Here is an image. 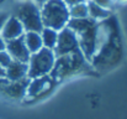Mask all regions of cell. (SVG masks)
Segmentation results:
<instances>
[{"label": "cell", "mask_w": 127, "mask_h": 119, "mask_svg": "<svg viewBox=\"0 0 127 119\" xmlns=\"http://www.w3.org/2000/svg\"><path fill=\"white\" fill-rule=\"evenodd\" d=\"M36 1H37L38 4H44V2H46L47 0H36Z\"/></svg>", "instance_id": "44dd1931"}, {"label": "cell", "mask_w": 127, "mask_h": 119, "mask_svg": "<svg viewBox=\"0 0 127 119\" xmlns=\"http://www.w3.org/2000/svg\"><path fill=\"white\" fill-rule=\"evenodd\" d=\"M56 46H57L56 51L58 56L65 55L68 52H78V41L74 31L70 30L69 27H63L62 32L58 35Z\"/></svg>", "instance_id": "5b68a950"}, {"label": "cell", "mask_w": 127, "mask_h": 119, "mask_svg": "<svg viewBox=\"0 0 127 119\" xmlns=\"http://www.w3.org/2000/svg\"><path fill=\"white\" fill-rule=\"evenodd\" d=\"M42 43H44V46L47 48H53L56 47L57 43V39H58V34L56 32V30L51 29V27H43L42 29Z\"/></svg>", "instance_id": "7c38bea8"}, {"label": "cell", "mask_w": 127, "mask_h": 119, "mask_svg": "<svg viewBox=\"0 0 127 119\" xmlns=\"http://www.w3.org/2000/svg\"><path fill=\"white\" fill-rule=\"evenodd\" d=\"M7 17H9L7 14H5V12H0V31H1V29H2L5 21L7 20Z\"/></svg>", "instance_id": "e0dca14e"}, {"label": "cell", "mask_w": 127, "mask_h": 119, "mask_svg": "<svg viewBox=\"0 0 127 119\" xmlns=\"http://www.w3.org/2000/svg\"><path fill=\"white\" fill-rule=\"evenodd\" d=\"M30 66L27 71L29 78H37L48 73L54 66V53L51 48H41L30 56Z\"/></svg>", "instance_id": "7a4b0ae2"}, {"label": "cell", "mask_w": 127, "mask_h": 119, "mask_svg": "<svg viewBox=\"0 0 127 119\" xmlns=\"http://www.w3.org/2000/svg\"><path fill=\"white\" fill-rule=\"evenodd\" d=\"M4 50H6V42L4 41L2 37H0V52L4 51Z\"/></svg>", "instance_id": "d6986e66"}, {"label": "cell", "mask_w": 127, "mask_h": 119, "mask_svg": "<svg viewBox=\"0 0 127 119\" xmlns=\"http://www.w3.org/2000/svg\"><path fill=\"white\" fill-rule=\"evenodd\" d=\"M94 2H96L101 7H110L111 6V0H94Z\"/></svg>", "instance_id": "2e32d148"}, {"label": "cell", "mask_w": 127, "mask_h": 119, "mask_svg": "<svg viewBox=\"0 0 127 119\" xmlns=\"http://www.w3.org/2000/svg\"><path fill=\"white\" fill-rule=\"evenodd\" d=\"M24 41H25V45H26L27 50L30 51V53H35L42 48V39L38 32L29 31L24 36Z\"/></svg>", "instance_id": "8fae6325"}, {"label": "cell", "mask_w": 127, "mask_h": 119, "mask_svg": "<svg viewBox=\"0 0 127 119\" xmlns=\"http://www.w3.org/2000/svg\"><path fill=\"white\" fill-rule=\"evenodd\" d=\"M4 77H5V68L0 66V78H4Z\"/></svg>", "instance_id": "ffe728a7"}, {"label": "cell", "mask_w": 127, "mask_h": 119, "mask_svg": "<svg viewBox=\"0 0 127 119\" xmlns=\"http://www.w3.org/2000/svg\"><path fill=\"white\" fill-rule=\"evenodd\" d=\"M84 0H64V2L65 4H68V5H75V4H78V2H83Z\"/></svg>", "instance_id": "ac0fdd59"}, {"label": "cell", "mask_w": 127, "mask_h": 119, "mask_svg": "<svg viewBox=\"0 0 127 119\" xmlns=\"http://www.w3.org/2000/svg\"><path fill=\"white\" fill-rule=\"evenodd\" d=\"M51 87H52V81L49 79V77L41 76V77L35 78L31 83H29L26 92L30 96L35 97V96H40L44 92H47L48 89H51Z\"/></svg>", "instance_id": "30bf717a"}, {"label": "cell", "mask_w": 127, "mask_h": 119, "mask_svg": "<svg viewBox=\"0 0 127 119\" xmlns=\"http://www.w3.org/2000/svg\"><path fill=\"white\" fill-rule=\"evenodd\" d=\"M6 50H7L9 55L11 56V58H14L15 61L27 63L30 60L31 53L25 45L24 36H20V37L14 40H9L6 42Z\"/></svg>", "instance_id": "52a82bcc"}, {"label": "cell", "mask_w": 127, "mask_h": 119, "mask_svg": "<svg viewBox=\"0 0 127 119\" xmlns=\"http://www.w3.org/2000/svg\"><path fill=\"white\" fill-rule=\"evenodd\" d=\"M22 34H24V26L20 22V20L15 16L7 17V20L5 21V24L1 29L2 39L9 41V40H14L22 36Z\"/></svg>", "instance_id": "ba28073f"}, {"label": "cell", "mask_w": 127, "mask_h": 119, "mask_svg": "<svg viewBox=\"0 0 127 119\" xmlns=\"http://www.w3.org/2000/svg\"><path fill=\"white\" fill-rule=\"evenodd\" d=\"M69 27L74 29L82 36V43L88 57H90L95 48V22L91 19H73L69 21Z\"/></svg>", "instance_id": "277c9868"}, {"label": "cell", "mask_w": 127, "mask_h": 119, "mask_svg": "<svg viewBox=\"0 0 127 119\" xmlns=\"http://www.w3.org/2000/svg\"><path fill=\"white\" fill-rule=\"evenodd\" d=\"M30 81L26 78L19 81H9L6 77L0 78V91L11 98H22L26 94V89Z\"/></svg>", "instance_id": "8992f818"}, {"label": "cell", "mask_w": 127, "mask_h": 119, "mask_svg": "<svg viewBox=\"0 0 127 119\" xmlns=\"http://www.w3.org/2000/svg\"><path fill=\"white\" fill-rule=\"evenodd\" d=\"M17 19L24 26V30L41 32L43 29L41 12L36 4L26 1L17 7Z\"/></svg>", "instance_id": "3957f363"}, {"label": "cell", "mask_w": 127, "mask_h": 119, "mask_svg": "<svg viewBox=\"0 0 127 119\" xmlns=\"http://www.w3.org/2000/svg\"><path fill=\"white\" fill-rule=\"evenodd\" d=\"M69 10L64 0H47L41 12L42 24L53 30H62L69 21Z\"/></svg>", "instance_id": "6da1fadb"}, {"label": "cell", "mask_w": 127, "mask_h": 119, "mask_svg": "<svg viewBox=\"0 0 127 119\" xmlns=\"http://www.w3.org/2000/svg\"><path fill=\"white\" fill-rule=\"evenodd\" d=\"M11 61H12V58H11V56L9 55V52L6 50H4V51L0 52V66L2 68H6L10 65Z\"/></svg>", "instance_id": "9a60e30c"}, {"label": "cell", "mask_w": 127, "mask_h": 119, "mask_svg": "<svg viewBox=\"0 0 127 119\" xmlns=\"http://www.w3.org/2000/svg\"><path fill=\"white\" fill-rule=\"evenodd\" d=\"M29 71V65L25 62L12 60L10 65L5 68V77L9 81H19L26 77Z\"/></svg>", "instance_id": "9c48e42d"}, {"label": "cell", "mask_w": 127, "mask_h": 119, "mask_svg": "<svg viewBox=\"0 0 127 119\" xmlns=\"http://www.w3.org/2000/svg\"><path fill=\"white\" fill-rule=\"evenodd\" d=\"M69 15L73 16V19H84L88 15V5L84 1L72 5L69 10Z\"/></svg>", "instance_id": "5bb4252c"}, {"label": "cell", "mask_w": 127, "mask_h": 119, "mask_svg": "<svg viewBox=\"0 0 127 119\" xmlns=\"http://www.w3.org/2000/svg\"><path fill=\"white\" fill-rule=\"evenodd\" d=\"M88 12L93 19H104L109 15V12L105 10V7H101L94 1H89L88 4Z\"/></svg>", "instance_id": "4fadbf2b"}]
</instances>
